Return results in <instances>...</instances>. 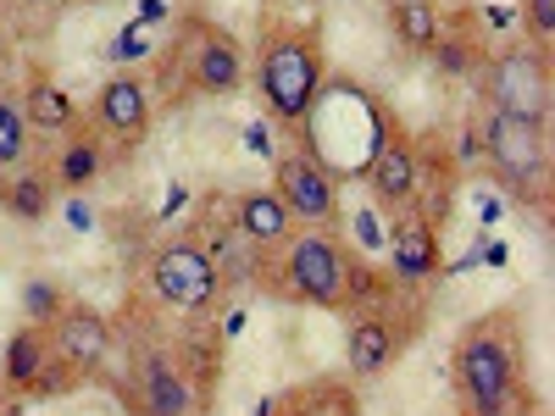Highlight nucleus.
I'll return each instance as SVG.
<instances>
[{
  "label": "nucleus",
  "mask_w": 555,
  "mask_h": 416,
  "mask_svg": "<svg viewBox=\"0 0 555 416\" xmlns=\"http://www.w3.org/2000/svg\"><path fill=\"white\" fill-rule=\"evenodd\" d=\"M528 373V328L517 306H494L473 316L450 344V389L455 416H512L522 405Z\"/></svg>",
  "instance_id": "f257e3e1"
},
{
  "label": "nucleus",
  "mask_w": 555,
  "mask_h": 416,
  "mask_svg": "<svg viewBox=\"0 0 555 416\" xmlns=\"http://www.w3.org/2000/svg\"><path fill=\"white\" fill-rule=\"evenodd\" d=\"M328 89V51H322V28L300 23V17H278L261 34V51H256V95L267 106V117L300 133Z\"/></svg>",
  "instance_id": "f03ea898"
},
{
  "label": "nucleus",
  "mask_w": 555,
  "mask_h": 416,
  "mask_svg": "<svg viewBox=\"0 0 555 416\" xmlns=\"http://www.w3.org/2000/svg\"><path fill=\"white\" fill-rule=\"evenodd\" d=\"M162 101L167 106H190V101H228L250 83L245 44L228 34L222 23L183 12L167 51H162Z\"/></svg>",
  "instance_id": "7ed1b4c3"
},
{
  "label": "nucleus",
  "mask_w": 555,
  "mask_h": 416,
  "mask_svg": "<svg viewBox=\"0 0 555 416\" xmlns=\"http://www.w3.org/2000/svg\"><path fill=\"white\" fill-rule=\"evenodd\" d=\"M483 161L494 183L512 200L544 211L550 206V117H522V112H489L478 128Z\"/></svg>",
  "instance_id": "20e7f679"
},
{
  "label": "nucleus",
  "mask_w": 555,
  "mask_h": 416,
  "mask_svg": "<svg viewBox=\"0 0 555 416\" xmlns=\"http://www.w3.org/2000/svg\"><path fill=\"white\" fill-rule=\"evenodd\" d=\"M350 245L328 227L295 234L289 245H278L272 266H267V289L284 295L295 306H317V311H339L345 316V277H350Z\"/></svg>",
  "instance_id": "39448f33"
},
{
  "label": "nucleus",
  "mask_w": 555,
  "mask_h": 416,
  "mask_svg": "<svg viewBox=\"0 0 555 416\" xmlns=\"http://www.w3.org/2000/svg\"><path fill=\"white\" fill-rule=\"evenodd\" d=\"M423 334V300L416 289H395L378 306H361L350 311V328H345V373L356 384H378L384 373H395L405 344Z\"/></svg>",
  "instance_id": "423d86ee"
},
{
  "label": "nucleus",
  "mask_w": 555,
  "mask_h": 416,
  "mask_svg": "<svg viewBox=\"0 0 555 416\" xmlns=\"http://www.w3.org/2000/svg\"><path fill=\"white\" fill-rule=\"evenodd\" d=\"M145 289H151V300L195 316V311L222 306L228 277H222V266H217V256L201 234H178V239H162L145 256Z\"/></svg>",
  "instance_id": "0eeeda50"
},
{
  "label": "nucleus",
  "mask_w": 555,
  "mask_h": 416,
  "mask_svg": "<svg viewBox=\"0 0 555 416\" xmlns=\"http://www.w3.org/2000/svg\"><path fill=\"white\" fill-rule=\"evenodd\" d=\"M478 101L489 112L550 117V51L544 44H500L478 67Z\"/></svg>",
  "instance_id": "6e6552de"
},
{
  "label": "nucleus",
  "mask_w": 555,
  "mask_h": 416,
  "mask_svg": "<svg viewBox=\"0 0 555 416\" xmlns=\"http://www.w3.org/2000/svg\"><path fill=\"white\" fill-rule=\"evenodd\" d=\"M83 122L106 139L112 156L139 151V145H145V133H151V122H156V101H151L145 73H128V67L112 73V78L95 89V101H89Z\"/></svg>",
  "instance_id": "1a4fd4ad"
},
{
  "label": "nucleus",
  "mask_w": 555,
  "mask_h": 416,
  "mask_svg": "<svg viewBox=\"0 0 555 416\" xmlns=\"http://www.w3.org/2000/svg\"><path fill=\"white\" fill-rule=\"evenodd\" d=\"M272 195L289 206L295 222H317V227L339 222V172L317 151H284L272 161Z\"/></svg>",
  "instance_id": "9d476101"
},
{
  "label": "nucleus",
  "mask_w": 555,
  "mask_h": 416,
  "mask_svg": "<svg viewBox=\"0 0 555 416\" xmlns=\"http://www.w3.org/2000/svg\"><path fill=\"white\" fill-rule=\"evenodd\" d=\"M361 178L373 190L378 211H405L416 200V139L400 128V117H378V145L361 161Z\"/></svg>",
  "instance_id": "9b49d317"
},
{
  "label": "nucleus",
  "mask_w": 555,
  "mask_h": 416,
  "mask_svg": "<svg viewBox=\"0 0 555 416\" xmlns=\"http://www.w3.org/2000/svg\"><path fill=\"white\" fill-rule=\"evenodd\" d=\"M128 400H133L139 416H190L195 378L183 373V361L167 344H139L133 378H128Z\"/></svg>",
  "instance_id": "f8f14e48"
},
{
  "label": "nucleus",
  "mask_w": 555,
  "mask_h": 416,
  "mask_svg": "<svg viewBox=\"0 0 555 416\" xmlns=\"http://www.w3.org/2000/svg\"><path fill=\"white\" fill-rule=\"evenodd\" d=\"M44 339H51V355L67 366L73 378H95L101 366L112 361V350H117L112 322L95 306H83V300H67V311L44 328Z\"/></svg>",
  "instance_id": "ddd939ff"
},
{
  "label": "nucleus",
  "mask_w": 555,
  "mask_h": 416,
  "mask_svg": "<svg viewBox=\"0 0 555 416\" xmlns=\"http://www.w3.org/2000/svg\"><path fill=\"white\" fill-rule=\"evenodd\" d=\"M439 266H444V234L439 227L416 211V206H405V211H395V227H389V277L400 289H423V284H434L439 277Z\"/></svg>",
  "instance_id": "4468645a"
},
{
  "label": "nucleus",
  "mask_w": 555,
  "mask_h": 416,
  "mask_svg": "<svg viewBox=\"0 0 555 416\" xmlns=\"http://www.w3.org/2000/svg\"><path fill=\"white\" fill-rule=\"evenodd\" d=\"M112 145L89 128V122H78L67 139H62V151H56V161H51V178H56V190L62 195H83V190H95V183L112 172Z\"/></svg>",
  "instance_id": "2eb2a0df"
},
{
  "label": "nucleus",
  "mask_w": 555,
  "mask_h": 416,
  "mask_svg": "<svg viewBox=\"0 0 555 416\" xmlns=\"http://www.w3.org/2000/svg\"><path fill=\"white\" fill-rule=\"evenodd\" d=\"M295 227H300V222L289 217V206L278 200L272 190H245V195H234V234H240L250 250L289 245Z\"/></svg>",
  "instance_id": "dca6fc26"
},
{
  "label": "nucleus",
  "mask_w": 555,
  "mask_h": 416,
  "mask_svg": "<svg viewBox=\"0 0 555 416\" xmlns=\"http://www.w3.org/2000/svg\"><path fill=\"white\" fill-rule=\"evenodd\" d=\"M17 101H23V117H28V128H34V139H67L78 122H83V112L73 106V95L51 78V73H28V83L17 89Z\"/></svg>",
  "instance_id": "f3484780"
},
{
  "label": "nucleus",
  "mask_w": 555,
  "mask_h": 416,
  "mask_svg": "<svg viewBox=\"0 0 555 416\" xmlns=\"http://www.w3.org/2000/svg\"><path fill=\"white\" fill-rule=\"evenodd\" d=\"M56 178H51V161H23L17 172L0 178V211L12 222H44L56 211Z\"/></svg>",
  "instance_id": "a211bd4d"
},
{
  "label": "nucleus",
  "mask_w": 555,
  "mask_h": 416,
  "mask_svg": "<svg viewBox=\"0 0 555 416\" xmlns=\"http://www.w3.org/2000/svg\"><path fill=\"white\" fill-rule=\"evenodd\" d=\"M51 339H44V328H34V322H23V328L7 339V350H0V378H7L12 394L34 400V384L51 373Z\"/></svg>",
  "instance_id": "6ab92c4d"
},
{
  "label": "nucleus",
  "mask_w": 555,
  "mask_h": 416,
  "mask_svg": "<svg viewBox=\"0 0 555 416\" xmlns=\"http://www.w3.org/2000/svg\"><path fill=\"white\" fill-rule=\"evenodd\" d=\"M444 12H439V0H389V34L405 56H428L434 51V39L444 34Z\"/></svg>",
  "instance_id": "aec40b11"
},
{
  "label": "nucleus",
  "mask_w": 555,
  "mask_h": 416,
  "mask_svg": "<svg viewBox=\"0 0 555 416\" xmlns=\"http://www.w3.org/2000/svg\"><path fill=\"white\" fill-rule=\"evenodd\" d=\"M28 145H34V128L23 117V101H17V89L0 83V178L17 172L28 161Z\"/></svg>",
  "instance_id": "412c9836"
},
{
  "label": "nucleus",
  "mask_w": 555,
  "mask_h": 416,
  "mask_svg": "<svg viewBox=\"0 0 555 416\" xmlns=\"http://www.w3.org/2000/svg\"><path fill=\"white\" fill-rule=\"evenodd\" d=\"M483 44H478V34H461V28H450L444 23V34L434 39V51H428V62L444 73V78H478V67H483Z\"/></svg>",
  "instance_id": "4be33fe9"
},
{
  "label": "nucleus",
  "mask_w": 555,
  "mask_h": 416,
  "mask_svg": "<svg viewBox=\"0 0 555 416\" xmlns=\"http://www.w3.org/2000/svg\"><path fill=\"white\" fill-rule=\"evenodd\" d=\"M67 289L62 284H51V277H28V284H23V311H28V322H34V328H51V322L67 311Z\"/></svg>",
  "instance_id": "5701e85b"
},
{
  "label": "nucleus",
  "mask_w": 555,
  "mask_h": 416,
  "mask_svg": "<svg viewBox=\"0 0 555 416\" xmlns=\"http://www.w3.org/2000/svg\"><path fill=\"white\" fill-rule=\"evenodd\" d=\"M522 23H528V44H544L555 34V0H522Z\"/></svg>",
  "instance_id": "b1692460"
},
{
  "label": "nucleus",
  "mask_w": 555,
  "mask_h": 416,
  "mask_svg": "<svg viewBox=\"0 0 555 416\" xmlns=\"http://www.w3.org/2000/svg\"><path fill=\"white\" fill-rule=\"evenodd\" d=\"M267 416H311V411H306V400H300V389H289L284 400H272V405H267Z\"/></svg>",
  "instance_id": "393cba45"
},
{
  "label": "nucleus",
  "mask_w": 555,
  "mask_h": 416,
  "mask_svg": "<svg viewBox=\"0 0 555 416\" xmlns=\"http://www.w3.org/2000/svg\"><path fill=\"white\" fill-rule=\"evenodd\" d=\"M7 67H12V34H7V23H0V78H7Z\"/></svg>",
  "instance_id": "a878e982"
},
{
  "label": "nucleus",
  "mask_w": 555,
  "mask_h": 416,
  "mask_svg": "<svg viewBox=\"0 0 555 416\" xmlns=\"http://www.w3.org/2000/svg\"><path fill=\"white\" fill-rule=\"evenodd\" d=\"M300 6H311V0H300Z\"/></svg>",
  "instance_id": "bb28decb"
}]
</instances>
